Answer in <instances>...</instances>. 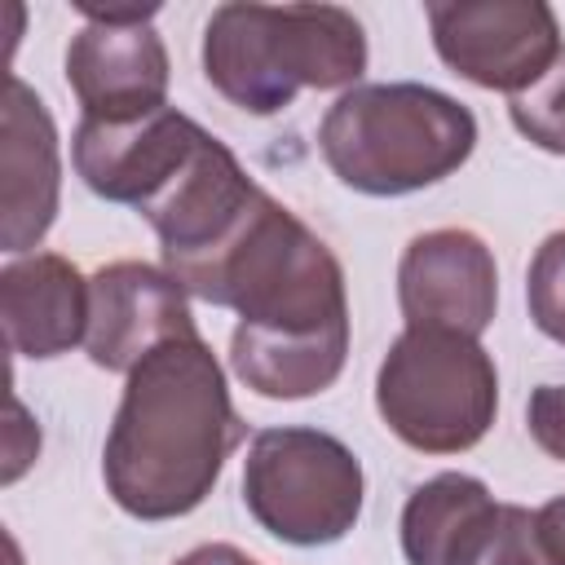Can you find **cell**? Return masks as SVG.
<instances>
[{"mask_svg": "<svg viewBox=\"0 0 565 565\" xmlns=\"http://www.w3.org/2000/svg\"><path fill=\"white\" fill-rule=\"evenodd\" d=\"M185 296L234 309V375L274 402L331 388L349 358V296L335 252L274 194L203 256L168 269Z\"/></svg>", "mask_w": 565, "mask_h": 565, "instance_id": "1", "label": "cell"}, {"mask_svg": "<svg viewBox=\"0 0 565 565\" xmlns=\"http://www.w3.org/2000/svg\"><path fill=\"white\" fill-rule=\"evenodd\" d=\"M243 433L203 335L168 340L128 371L102 446L106 494L137 521L185 516L212 494Z\"/></svg>", "mask_w": 565, "mask_h": 565, "instance_id": "2", "label": "cell"}, {"mask_svg": "<svg viewBox=\"0 0 565 565\" xmlns=\"http://www.w3.org/2000/svg\"><path fill=\"white\" fill-rule=\"evenodd\" d=\"M366 31L340 4H221L203 26L207 84L247 115H278L300 88H353Z\"/></svg>", "mask_w": 565, "mask_h": 565, "instance_id": "3", "label": "cell"}, {"mask_svg": "<svg viewBox=\"0 0 565 565\" xmlns=\"http://www.w3.org/2000/svg\"><path fill=\"white\" fill-rule=\"evenodd\" d=\"M477 146V119L463 102L428 84H353L322 115L318 150L340 185L397 199L459 172Z\"/></svg>", "mask_w": 565, "mask_h": 565, "instance_id": "4", "label": "cell"}, {"mask_svg": "<svg viewBox=\"0 0 565 565\" xmlns=\"http://www.w3.org/2000/svg\"><path fill=\"white\" fill-rule=\"evenodd\" d=\"M375 411L411 450H472L499 411L494 358L472 335L406 327L375 371Z\"/></svg>", "mask_w": 565, "mask_h": 565, "instance_id": "5", "label": "cell"}, {"mask_svg": "<svg viewBox=\"0 0 565 565\" xmlns=\"http://www.w3.org/2000/svg\"><path fill=\"white\" fill-rule=\"evenodd\" d=\"M366 477L358 455L322 428H260L243 459L252 521L291 547L340 543L362 516Z\"/></svg>", "mask_w": 565, "mask_h": 565, "instance_id": "6", "label": "cell"}, {"mask_svg": "<svg viewBox=\"0 0 565 565\" xmlns=\"http://www.w3.org/2000/svg\"><path fill=\"white\" fill-rule=\"evenodd\" d=\"M428 31L459 79L508 97L534 88L561 57V22L543 0H437Z\"/></svg>", "mask_w": 565, "mask_h": 565, "instance_id": "7", "label": "cell"}, {"mask_svg": "<svg viewBox=\"0 0 565 565\" xmlns=\"http://www.w3.org/2000/svg\"><path fill=\"white\" fill-rule=\"evenodd\" d=\"M154 9H84L66 44V84L84 119L124 124L168 106V49L150 26Z\"/></svg>", "mask_w": 565, "mask_h": 565, "instance_id": "8", "label": "cell"}, {"mask_svg": "<svg viewBox=\"0 0 565 565\" xmlns=\"http://www.w3.org/2000/svg\"><path fill=\"white\" fill-rule=\"evenodd\" d=\"M203 141H207V128H199L177 106H163L124 124L79 119L71 137V159L79 181L97 199L146 212L190 168Z\"/></svg>", "mask_w": 565, "mask_h": 565, "instance_id": "9", "label": "cell"}, {"mask_svg": "<svg viewBox=\"0 0 565 565\" xmlns=\"http://www.w3.org/2000/svg\"><path fill=\"white\" fill-rule=\"evenodd\" d=\"M397 305L406 327L481 335L494 322L499 269L481 234L463 225L424 230L397 260Z\"/></svg>", "mask_w": 565, "mask_h": 565, "instance_id": "10", "label": "cell"}, {"mask_svg": "<svg viewBox=\"0 0 565 565\" xmlns=\"http://www.w3.org/2000/svg\"><path fill=\"white\" fill-rule=\"evenodd\" d=\"M199 335L185 287L146 260H110L88 278L84 349L102 371H132L159 344Z\"/></svg>", "mask_w": 565, "mask_h": 565, "instance_id": "11", "label": "cell"}, {"mask_svg": "<svg viewBox=\"0 0 565 565\" xmlns=\"http://www.w3.org/2000/svg\"><path fill=\"white\" fill-rule=\"evenodd\" d=\"M62 190V159H57V128L35 88L18 75L4 79V110H0V243L4 252H31L53 216Z\"/></svg>", "mask_w": 565, "mask_h": 565, "instance_id": "12", "label": "cell"}, {"mask_svg": "<svg viewBox=\"0 0 565 565\" xmlns=\"http://www.w3.org/2000/svg\"><path fill=\"white\" fill-rule=\"evenodd\" d=\"M4 344L18 358H57L88 335V278L57 252H31L0 269Z\"/></svg>", "mask_w": 565, "mask_h": 565, "instance_id": "13", "label": "cell"}, {"mask_svg": "<svg viewBox=\"0 0 565 565\" xmlns=\"http://www.w3.org/2000/svg\"><path fill=\"white\" fill-rule=\"evenodd\" d=\"M494 494L468 472H437L402 508V552L411 565H477L494 525Z\"/></svg>", "mask_w": 565, "mask_h": 565, "instance_id": "14", "label": "cell"}, {"mask_svg": "<svg viewBox=\"0 0 565 565\" xmlns=\"http://www.w3.org/2000/svg\"><path fill=\"white\" fill-rule=\"evenodd\" d=\"M508 115L525 141H534L547 154H565V49L534 88L508 102Z\"/></svg>", "mask_w": 565, "mask_h": 565, "instance_id": "15", "label": "cell"}, {"mask_svg": "<svg viewBox=\"0 0 565 565\" xmlns=\"http://www.w3.org/2000/svg\"><path fill=\"white\" fill-rule=\"evenodd\" d=\"M525 305H530V318L534 327L565 344V230L547 234L539 243V252L530 256V269H525Z\"/></svg>", "mask_w": 565, "mask_h": 565, "instance_id": "16", "label": "cell"}, {"mask_svg": "<svg viewBox=\"0 0 565 565\" xmlns=\"http://www.w3.org/2000/svg\"><path fill=\"white\" fill-rule=\"evenodd\" d=\"M477 565H547L539 534H534V512L521 503H503L499 525H494L486 552L477 556Z\"/></svg>", "mask_w": 565, "mask_h": 565, "instance_id": "17", "label": "cell"}, {"mask_svg": "<svg viewBox=\"0 0 565 565\" xmlns=\"http://www.w3.org/2000/svg\"><path fill=\"white\" fill-rule=\"evenodd\" d=\"M525 428L534 446L565 463V384H539L525 402Z\"/></svg>", "mask_w": 565, "mask_h": 565, "instance_id": "18", "label": "cell"}, {"mask_svg": "<svg viewBox=\"0 0 565 565\" xmlns=\"http://www.w3.org/2000/svg\"><path fill=\"white\" fill-rule=\"evenodd\" d=\"M534 534H539L543 561L547 565H565V494H552L534 512Z\"/></svg>", "mask_w": 565, "mask_h": 565, "instance_id": "19", "label": "cell"}, {"mask_svg": "<svg viewBox=\"0 0 565 565\" xmlns=\"http://www.w3.org/2000/svg\"><path fill=\"white\" fill-rule=\"evenodd\" d=\"M172 565H260V561L247 556V552H238L234 543H203V547L177 556Z\"/></svg>", "mask_w": 565, "mask_h": 565, "instance_id": "20", "label": "cell"}]
</instances>
